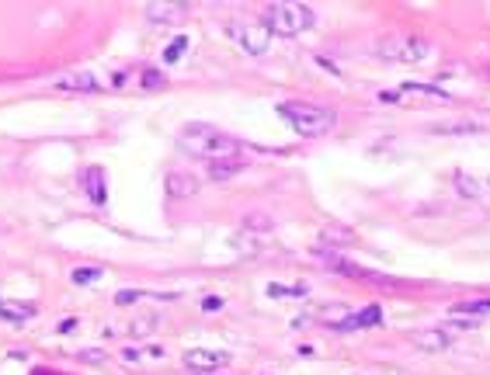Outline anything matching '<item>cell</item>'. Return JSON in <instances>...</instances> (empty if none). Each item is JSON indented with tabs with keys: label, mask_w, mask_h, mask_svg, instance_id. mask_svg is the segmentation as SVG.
<instances>
[{
	"label": "cell",
	"mask_w": 490,
	"mask_h": 375,
	"mask_svg": "<svg viewBox=\"0 0 490 375\" xmlns=\"http://www.w3.org/2000/svg\"><path fill=\"white\" fill-rule=\"evenodd\" d=\"M80 184H84L91 205H98V209L108 205V177H105V167H87L84 177H80Z\"/></svg>",
	"instance_id": "52a82bcc"
},
{
	"label": "cell",
	"mask_w": 490,
	"mask_h": 375,
	"mask_svg": "<svg viewBox=\"0 0 490 375\" xmlns=\"http://www.w3.org/2000/svg\"><path fill=\"white\" fill-rule=\"evenodd\" d=\"M146 18L157 25H177L188 18V4H146Z\"/></svg>",
	"instance_id": "7c38bea8"
},
{
	"label": "cell",
	"mask_w": 490,
	"mask_h": 375,
	"mask_svg": "<svg viewBox=\"0 0 490 375\" xmlns=\"http://www.w3.org/2000/svg\"><path fill=\"white\" fill-rule=\"evenodd\" d=\"M240 171H243V160H216V164H209V177L212 181H229Z\"/></svg>",
	"instance_id": "2e32d148"
},
{
	"label": "cell",
	"mask_w": 490,
	"mask_h": 375,
	"mask_svg": "<svg viewBox=\"0 0 490 375\" xmlns=\"http://www.w3.org/2000/svg\"><path fill=\"white\" fill-rule=\"evenodd\" d=\"M268 295H272V299H306L310 288H306V285H279V281H272V285H268Z\"/></svg>",
	"instance_id": "ac0fdd59"
},
{
	"label": "cell",
	"mask_w": 490,
	"mask_h": 375,
	"mask_svg": "<svg viewBox=\"0 0 490 375\" xmlns=\"http://www.w3.org/2000/svg\"><path fill=\"white\" fill-rule=\"evenodd\" d=\"M56 87H60V91H77V94H94V91L101 87V80H98L91 70H73V73L56 77Z\"/></svg>",
	"instance_id": "9c48e42d"
},
{
	"label": "cell",
	"mask_w": 490,
	"mask_h": 375,
	"mask_svg": "<svg viewBox=\"0 0 490 375\" xmlns=\"http://www.w3.org/2000/svg\"><path fill=\"white\" fill-rule=\"evenodd\" d=\"M32 375H63V372H53V368H35Z\"/></svg>",
	"instance_id": "f546056e"
},
{
	"label": "cell",
	"mask_w": 490,
	"mask_h": 375,
	"mask_svg": "<svg viewBox=\"0 0 490 375\" xmlns=\"http://www.w3.org/2000/svg\"><path fill=\"white\" fill-rule=\"evenodd\" d=\"M226 32L236 39V46L243 53H251V56H265L268 46H272V32L265 25H254V21H233Z\"/></svg>",
	"instance_id": "5b68a950"
},
{
	"label": "cell",
	"mask_w": 490,
	"mask_h": 375,
	"mask_svg": "<svg viewBox=\"0 0 490 375\" xmlns=\"http://www.w3.org/2000/svg\"><path fill=\"white\" fill-rule=\"evenodd\" d=\"M73 358H80V361H105L108 351L105 347H84V351H73Z\"/></svg>",
	"instance_id": "484cf974"
},
{
	"label": "cell",
	"mask_w": 490,
	"mask_h": 375,
	"mask_svg": "<svg viewBox=\"0 0 490 375\" xmlns=\"http://www.w3.org/2000/svg\"><path fill=\"white\" fill-rule=\"evenodd\" d=\"M184 365H188L191 372H216V368L229 365V354H226V351L195 347V351H184Z\"/></svg>",
	"instance_id": "8992f818"
},
{
	"label": "cell",
	"mask_w": 490,
	"mask_h": 375,
	"mask_svg": "<svg viewBox=\"0 0 490 375\" xmlns=\"http://www.w3.org/2000/svg\"><path fill=\"white\" fill-rule=\"evenodd\" d=\"M188 46H191V39H188V35H177V39L164 49V67H174V63L184 56V49H188Z\"/></svg>",
	"instance_id": "d6986e66"
},
{
	"label": "cell",
	"mask_w": 490,
	"mask_h": 375,
	"mask_svg": "<svg viewBox=\"0 0 490 375\" xmlns=\"http://www.w3.org/2000/svg\"><path fill=\"white\" fill-rule=\"evenodd\" d=\"M414 344L424 347V351H445L452 340H448V333H445L441 326H431V330H417V333H414Z\"/></svg>",
	"instance_id": "5bb4252c"
},
{
	"label": "cell",
	"mask_w": 490,
	"mask_h": 375,
	"mask_svg": "<svg viewBox=\"0 0 490 375\" xmlns=\"http://www.w3.org/2000/svg\"><path fill=\"white\" fill-rule=\"evenodd\" d=\"M0 320L4 323H28V320H35V306L18 302V299H0Z\"/></svg>",
	"instance_id": "4fadbf2b"
},
{
	"label": "cell",
	"mask_w": 490,
	"mask_h": 375,
	"mask_svg": "<svg viewBox=\"0 0 490 375\" xmlns=\"http://www.w3.org/2000/svg\"><path fill=\"white\" fill-rule=\"evenodd\" d=\"M403 91H407V94H424V98H431V101H448V94H445L441 87H431V84H414V80H407Z\"/></svg>",
	"instance_id": "ffe728a7"
},
{
	"label": "cell",
	"mask_w": 490,
	"mask_h": 375,
	"mask_svg": "<svg viewBox=\"0 0 490 375\" xmlns=\"http://www.w3.org/2000/svg\"><path fill=\"white\" fill-rule=\"evenodd\" d=\"M372 49H376V56L393 60V63H424L431 56V42L428 39H417V35H407V39L383 35V39H376Z\"/></svg>",
	"instance_id": "277c9868"
},
{
	"label": "cell",
	"mask_w": 490,
	"mask_h": 375,
	"mask_svg": "<svg viewBox=\"0 0 490 375\" xmlns=\"http://www.w3.org/2000/svg\"><path fill=\"white\" fill-rule=\"evenodd\" d=\"M198 188H202V181L195 174H184V171L167 174V195L170 198H191V195H198Z\"/></svg>",
	"instance_id": "8fae6325"
},
{
	"label": "cell",
	"mask_w": 490,
	"mask_h": 375,
	"mask_svg": "<svg viewBox=\"0 0 490 375\" xmlns=\"http://www.w3.org/2000/svg\"><path fill=\"white\" fill-rule=\"evenodd\" d=\"M265 28L272 35H303L306 28H313V8L306 4H292V0H275V4H265L261 11Z\"/></svg>",
	"instance_id": "3957f363"
},
{
	"label": "cell",
	"mask_w": 490,
	"mask_h": 375,
	"mask_svg": "<svg viewBox=\"0 0 490 375\" xmlns=\"http://www.w3.org/2000/svg\"><path fill=\"white\" fill-rule=\"evenodd\" d=\"M320 240H324V243H341V247H348V243H355V236H351V229H344V226H338V223H331V226H324V229H320Z\"/></svg>",
	"instance_id": "e0dca14e"
},
{
	"label": "cell",
	"mask_w": 490,
	"mask_h": 375,
	"mask_svg": "<svg viewBox=\"0 0 490 375\" xmlns=\"http://www.w3.org/2000/svg\"><path fill=\"white\" fill-rule=\"evenodd\" d=\"M317 257L324 261V268H331V271H338V274H348V278H383V274H372V271H365V268L344 261V257L334 254V250H317Z\"/></svg>",
	"instance_id": "30bf717a"
},
{
	"label": "cell",
	"mask_w": 490,
	"mask_h": 375,
	"mask_svg": "<svg viewBox=\"0 0 490 375\" xmlns=\"http://www.w3.org/2000/svg\"><path fill=\"white\" fill-rule=\"evenodd\" d=\"M202 309H205V313H212V309H222V299H219V295H205V299H202Z\"/></svg>",
	"instance_id": "83f0119b"
},
{
	"label": "cell",
	"mask_w": 490,
	"mask_h": 375,
	"mask_svg": "<svg viewBox=\"0 0 490 375\" xmlns=\"http://www.w3.org/2000/svg\"><path fill=\"white\" fill-rule=\"evenodd\" d=\"M376 323H383V309H379V306H365V309H358V313H344V316L334 320L331 326H334V330H362V326H376Z\"/></svg>",
	"instance_id": "ba28073f"
},
{
	"label": "cell",
	"mask_w": 490,
	"mask_h": 375,
	"mask_svg": "<svg viewBox=\"0 0 490 375\" xmlns=\"http://www.w3.org/2000/svg\"><path fill=\"white\" fill-rule=\"evenodd\" d=\"M139 84H143L146 91H153V87H164V73H160V70H143V73H139Z\"/></svg>",
	"instance_id": "d4e9b609"
},
{
	"label": "cell",
	"mask_w": 490,
	"mask_h": 375,
	"mask_svg": "<svg viewBox=\"0 0 490 375\" xmlns=\"http://www.w3.org/2000/svg\"><path fill=\"white\" fill-rule=\"evenodd\" d=\"M455 188H459L466 198H480V184H476L473 177H466V174H455Z\"/></svg>",
	"instance_id": "cb8c5ba5"
},
{
	"label": "cell",
	"mask_w": 490,
	"mask_h": 375,
	"mask_svg": "<svg viewBox=\"0 0 490 375\" xmlns=\"http://www.w3.org/2000/svg\"><path fill=\"white\" fill-rule=\"evenodd\" d=\"M279 115L299 132V136H327L338 125V115L331 108L310 105V101H282Z\"/></svg>",
	"instance_id": "7a4b0ae2"
},
{
	"label": "cell",
	"mask_w": 490,
	"mask_h": 375,
	"mask_svg": "<svg viewBox=\"0 0 490 375\" xmlns=\"http://www.w3.org/2000/svg\"><path fill=\"white\" fill-rule=\"evenodd\" d=\"M125 361H143V358H164V347H122Z\"/></svg>",
	"instance_id": "7402d4cb"
},
{
	"label": "cell",
	"mask_w": 490,
	"mask_h": 375,
	"mask_svg": "<svg viewBox=\"0 0 490 375\" xmlns=\"http://www.w3.org/2000/svg\"><path fill=\"white\" fill-rule=\"evenodd\" d=\"M487 122H441L435 125V132H483Z\"/></svg>",
	"instance_id": "44dd1931"
},
{
	"label": "cell",
	"mask_w": 490,
	"mask_h": 375,
	"mask_svg": "<svg viewBox=\"0 0 490 375\" xmlns=\"http://www.w3.org/2000/svg\"><path fill=\"white\" fill-rule=\"evenodd\" d=\"M177 150H184L188 157L216 164V160H243V150H254V146L209 125V122H188L177 132Z\"/></svg>",
	"instance_id": "6da1fadb"
},
{
	"label": "cell",
	"mask_w": 490,
	"mask_h": 375,
	"mask_svg": "<svg viewBox=\"0 0 490 375\" xmlns=\"http://www.w3.org/2000/svg\"><path fill=\"white\" fill-rule=\"evenodd\" d=\"M73 326H77V320H73V316H70V320H63V323H60V330H63V333H67V330H73Z\"/></svg>",
	"instance_id": "f1b7e54d"
},
{
	"label": "cell",
	"mask_w": 490,
	"mask_h": 375,
	"mask_svg": "<svg viewBox=\"0 0 490 375\" xmlns=\"http://www.w3.org/2000/svg\"><path fill=\"white\" fill-rule=\"evenodd\" d=\"M452 316H473V320H487L490 316V295L483 299H462L452 306Z\"/></svg>",
	"instance_id": "9a60e30c"
},
{
	"label": "cell",
	"mask_w": 490,
	"mask_h": 375,
	"mask_svg": "<svg viewBox=\"0 0 490 375\" xmlns=\"http://www.w3.org/2000/svg\"><path fill=\"white\" fill-rule=\"evenodd\" d=\"M139 299H146V292H139V288H136V292H132V288H122V292L115 295L119 306H129V302H139Z\"/></svg>",
	"instance_id": "4316f807"
},
{
	"label": "cell",
	"mask_w": 490,
	"mask_h": 375,
	"mask_svg": "<svg viewBox=\"0 0 490 375\" xmlns=\"http://www.w3.org/2000/svg\"><path fill=\"white\" fill-rule=\"evenodd\" d=\"M70 278H73V285H94L101 278V268H73Z\"/></svg>",
	"instance_id": "603a6c76"
}]
</instances>
